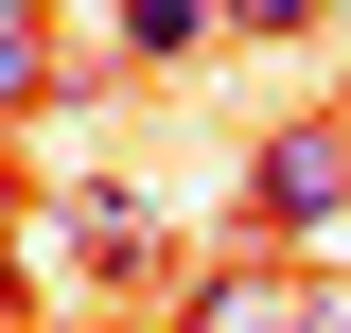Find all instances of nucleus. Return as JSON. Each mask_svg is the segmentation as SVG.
Wrapping results in <instances>:
<instances>
[{
	"label": "nucleus",
	"mask_w": 351,
	"mask_h": 333,
	"mask_svg": "<svg viewBox=\"0 0 351 333\" xmlns=\"http://www.w3.org/2000/svg\"><path fill=\"white\" fill-rule=\"evenodd\" d=\"M316 228H351V106H316V123H263V140H246V246L299 263Z\"/></svg>",
	"instance_id": "1"
},
{
	"label": "nucleus",
	"mask_w": 351,
	"mask_h": 333,
	"mask_svg": "<svg viewBox=\"0 0 351 333\" xmlns=\"http://www.w3.org/2000/svg\"><path fill=\"white\" fill-rule=\"evenodd\" d=\"M53 228H71V263L88 281H176V228L123 193V175H88V193H53Z\"/></svg>",
	"instance_id": "2"
},
{
	"label": "nucleus",
	"mask_w": 351,
	"mask_h": 333,
	"mask_svg": "<svg viewBox=\"0 0 351 333\" xmlns=\"http://www.w3.org/2000/svg\"><path fill=\"white\" fill-rule=\"evenodd\" d=\"M316 316V281H299V263H211V281H176V333H299Z\"/></svg>",
	"instance_id": "3"
},
{
	"label": "nucleus",
	"mask_w": 351,
	"mask_h": 333,
	"mask_svg": "<svg viewBox=\"0 0 351 333\" xmlns=\"http://www.w3.org/2000/svg\"><path fill=\"white\" fill-rule=\"evenodd\" d=\"M106 36H123V71H193L228 18H211V0H106Z\"/></svg>",
	"instance_id": "4"
},
{
	"label": "nucleus",
	"mask_w": 351,
	"mask_h": 333,
	"mask_svg": "<svg viewBox=\"0 0 351 333\" xmlns=\"http://www.w3.org/2000/svg\"><path fill=\"white\" fill-rule=\"evenodd\" d=\"M53 88H71L53 71V0H0V123H36Z\"/></svg>",
	"instance_id": "5"
},
{
	"label": "nucleus",
	"mask_w": 351,
	"mask_h": 333,
	"mask_svg": "<svg viewBox=\"0 0 351 333\" xmlns=\"http://www.w3.org/2000/svg\"><path fill=\"white\" fill-rule=\"evenodd\" d=\"M228 36H316V0H211Z\"/></svg>",
	"instance_id": "6"
},
{
	"label": "nucleus",
	"mask_w": 351,
	"mask_h": 333,
	"mask_svg": "<svg viewBox=\"0 0 351 333\" xmlns=\"http://www.w3.org/2000/svg\"><path fill=\"white\" fill-rule=\"evenodd\" d=\"M316 333H351V281H316Z\"/></svg>",
	"instance_id": "7"
}]
</instances>
